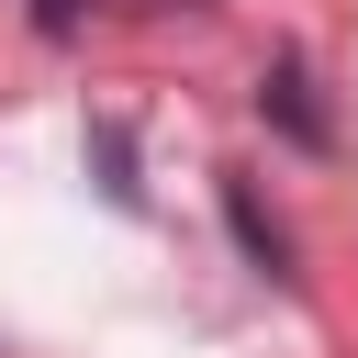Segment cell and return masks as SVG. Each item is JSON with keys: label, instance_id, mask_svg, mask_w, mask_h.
<instances>
[{"label": "cell", "instance_id": "6da1fadb", "mask_svg": "<svg viewBox=\"0 0 358 358\" xmlns=\"http://www.w3.org/2000/svg\"><path fill=\"white\" fill-rule=\"evenodd\" d=\"M268 112H280V123H291L302 145H324V112H313V90H302V67H291V56L268 67Z\"/></svg>", "mask_w": 358, "mask_h": 358}, {"label": "cell", "instance_id": "7a4b0ae2", "mask_svg": "<svg viewBox=\"0 0 358 358\" xmlns=\"http://www.w3.org/2000/svg\"><path fill=\"white\" fill-rule=\"evenodd\" d=\"M235 235H246V246H257V257H268V268H280V224H268V213H257V201H246V190H235Z\"/></svg>", "mask_w": 358, "mask_h": 358}]
</instances>
